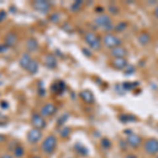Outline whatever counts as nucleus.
I'll use <instances>...</instances> for the list:
<instances>
[{
    "mask_svg": "<svg viewBox=\"0 0 158 158\" xmlns=\"http://www.w3.org/2000/svg\"><path fill=\"white\" fill-rule=\"evenodd\" d=\"M68 114H67V115H65V114H64V115H63L62 117H60V120H58V124H62L63 123V122H64L65 120H67V118H68Z\"/></svg>",
    "mask_w": 158,
    "mask_h": 158,
    "instance_id": "393cba45",
    "label": "nucleus"
},
{
    "mask_svg": "<svg viewBox=\"0 0 158 158\" xmlns=\"http://www.w3.org/2000/svg\"><path fill=\"white\" fill-rule=\"evenodd\" d=\"M32 60L33 59L30 56L29 53H24V54L21 55V57H20V59H19V65L22 69H24V70H27V68H29V65Z\"/></svg>",
    "mask_w": 158,
    "mask_h": 158,
    "instance_id": "4468645a",
    "label": "nucleus"
},
{
    "mask_svg": "<svg viewBox=\"0 0 158 158\" xmlns=\"http://www.w3.org/2000/svg\"><path fill=\"white\" fill-rule=\"evenodd\" d=\"M1 106H2V108L6 109V108H7V106H9V104L6 103V101H1Z\"/></svg>",
    "mask_w": 158,
    "mask_h": 158,
    "instance_id": "c756f323",
    "label": "nucleus"
},
{
    "mask_svg": "<svg viewBox=\"0 0 158 158\" xmlns=\"http://www.w3.org/2000/svg\"><path fill=\"white\" fill-rule=\"evenodd\" d=\"M32 158H40V157L39 156H33Z\"/></svg>",
    "mask_w": 158,
    "mask_h": 158,
    "instance_id": "2f4dec72",
    "label": "nucleus"
},
{
    "mask_svg": "<svg viewBox=\"0 0 158 158\" xmlns=\"http://www.w3.org/2000/svg\"><path fill=\"white\" fill-rule=\"evenodd\" d=\"M138 40H139V42L141 43V44L146 45L150 41V35L148 34V33H141V34L138 36Z\"/></svg>",
    "mask_w": 158,
    "mask_h": 158,
    "instance_id": "aec40b11",
    "label": "nucleus"
},
{
    "mask_svg": "<svg viewBox=\"0 0 158 158\" xmlns=\"http://www.w3.org/2000/svg\"><path fill=\"white\" fill-rule=\"evenodd\" d=\"M127 141H128L129 146L131 148H134V149L138 148L140 144H141V138H140L138 135L133 134V133L128 135V137H127Z\"/></svg>",
    "mask_w": 158,
    "mask_h": 158,
    "instance_id": "9d476101",
    "label": "nucleus"
},
{
    "mask_svg": "<svg viewBox=\"0 0 158 158\" xmlns=\"http://www.w3.org/2000/svg\"><path fill=\"white\" fill-rule=\"evenodd\" d=\"M134 67H127L126 68V70H124V72H126L127 74H131V73H133L134 72Z\"/></svg>",
    "mask_w": 158,
    "mask_h": 158,
    "instance_id": "bb28decb",
    "label": "nucleus"
},
{
    "mask_svg": "<svg viewBox=\"0 0 158 158\" xmlns=\"http://www.w3.org/2000/svg\"><path fill=\"white\" fill-rule=\"evenodd\" d=\"M31 123L34 127V129L40 130V131H41L42 129H44L45 126H47L45 119L43 118L42 115H40V114H38V113H34L32 115V117H31Z\"/></svg>",
    "mask_w": 158,
    "mask_h": 158,
    "instance_id": "20e7f679",
    "label": "nucleus"
},
{
    "mask_svg": "<svg viewBox=\"0 0 158 158\" xmlns=\"http://www.w3.org/2000/svg\"><path fill=\"white\" fill-rule=\"evenodd\" d=\"M103 44L106 45V48H110V49H114V48L120 47L121 44V40L119 37H117L116 35L113 34H106L104 35L102 38Z\"/></svg>",
    "mask_w": 158,
    "mask_h": 158,
    "instance_id": "7ed1b4c3",
    "label": "nucleus"
},
{
    "mask_svg": "<svg viewBox=\"0 0 158 158\" xmlns=\"http://www.w3.org/2000/svg\"><path fill=\"white\" fill-rule=\"evenodd\" d=\"M127 54H128L127 50L122 47L114 48V49H112L111 51V55L113 56L114 58H124Z\"/></svg>",
    "mask_w": 158,
    "mask_h": 158,
    "instance_id": "2eb2a0df",
    "label": "nucleus"
},
{
    "mask_svg": "<svg viewBox=\"0 0 158 158\" xmlns=\"http://www.w3.org/2000/svg\"><path fill=\"white\" fill-rule=\"evenodd\" d=\"M6 18V11H0V22L3 21Z\"/></svg>",
    "mask_w": 158,
    "mask_h": 158,
    "instance_id": "5701e85b",
    "label": "nucleus"
},
{
    "mask_svg": "<svg viewBox=\"0 0 158 158\" xmlns=\"http://www.w3.org/2000/svg\"><path fill=\"white\" fill-rule=\"evenodd\" d=\"M32 6L34 7L35 11L41 13V14H47L51 9V4L45 0H35L32 3Z\"/></svg>",
    "mask_w": 158,
    "mask_h": 158,
    "instance_id": "39448f33",
    "label": "nucleus"
},
{
    "mask_svg": "<svg viewBox=\"0 0 158 158\" xmlns=\"http://www.w3.org/2000/svg\"><path fill=\"white\" fill-rule=\"evenodd\" d=\"M0 158H13V156H12L11 154H9V153H4V154L2 155V156L0 157Z\"/></svg>",
    "mask_w": 158,
    "mask_h": 158,
    "instance_id": "c85d7f7f",
    "label": "nucleus"
},
{
    "mask_svg": "<svg viewBox=\"0 0 158 158\" xmlns=\"http://www.w3.org/2000/svg\"><path fill=\"white\" fill-rule=\"evenodd\" d=\"M42 137V133L40 130L37 129H31L27 134V139L30 143H37Z\"/></svg>",
    "mask_w": 158,
    "mask_h": 158,
    "instance_id": "0eeeda50",
    "label": "nucleus"
},
{
    "mask_svg": "<svg viewBox=\"0 0 158 158\" xmlns=\"http://www.w3.org/2000/svg\"><path fill=\"white\" fill-rule=\"evenodd\" d=\"M13 153H14V156L17 158H20L24 155V148L21 146V144H17L16 147L13 150Z\"/></svg>",
    "mask_w": 158,
    "mask_h": 158,
    "instance_id": "a211bd4d",
    "label": "nucleus"
},
{
    "mask_svg": "<svg viewBox=\"0 0 158 158\" xmlns=\"http://www.w3.org/2000/svg\"><path fill=\"white\" fill-rule=\"evenodd\" d=\"M7 49H9V48H7L6 45L4 44V43H2V44H0V53H4V52H6Z\"/></svg>",
    "mask_w": 158,
    "mask_h": 158,
    "instance_id": "a878e982",
    "label": "nucleus"
},
{
    "mask_svg": "<svg viewBox=\"0 0 158 158\" xmlns=\"http://www.w3.org/2000/svg\"><path fill=\"white\" fill-rule=\"evenodd\" d=\"M57 89H58V90H59V92H60V93H61V92H62V91H63V90H64V89H65V85H64V83H63L62 81H60V82H59V83H58V85H57Z\"/></svg>",
    "mask_w": 158,
    "mask_h": 158,
    "instance_id": "4be33fe9",
    "label": "nucleus"
},
{
    "mask_svg": "<svg viewBox=\"0 0 158 158\" xmlns=\"http://www.w3.org/2000/svg\"><path fill=\"white\" fill-rule=\"evenodd\" d=\"M112 65L117 70H126V68L128 67V61L126 58H114L112 61Z\"/></svg>",
    "mask_w": 158,
    "mask_h": 158,
    "instance_id": "ddd939ff",
    "label": "nucleus"
},
{
    "mask_svg": "<svg viewBox=\"0 0 158 158\" xmlns=\"http://www.w3.org/2000/svg\"><path fill=\"white\" fill-rule=\"evenodd\" d=\"M94 22H95L98 27H102L106 29V27L112 24V19L110 18V16H108V15L102 14V15H99L98 17H96V18L94 19Z\"/></svg>",
    "mask_w": 158,
    "mask_h": 158,
    "instance_id": "6e6552de",
    "label": "nucleus"
},
{
    "mask_svg": "<svg viewBox=\"0 0 158 158\" xmlns=\"http://www.w3.org/2000/svg\"><path fill=\"white\" fill-rule=\"evenodd\" d=\"M126 23H124V22H121V23H119L118 25H117L116 27V30L117 31H122V30H124L126 29Z\"/></svg>",
    "mask_w": 158,
    "mask_h": 158,
    "instance_id": "b1692460",
    "label": "nucleus"
},
{
    "mask_svg": "<svg viewBox=\"0 0 158 158\" xmlns=\"http://www.w3.org/2000/svg\"><path fill=\"white\" fill-rule=\"evenodd\" d=\"M56 147H57V138L54 135L45 137L41 143V149L45 154H52L55 151Z\"/></svg>",
    "mask_w": 158,
    "mask_h": 158,
    "instance_id": "f257e3e1",
    "label": "nucleus"
},
{
    "mask_svg": "<svg viewBox=\"0 0 158 158\" xmlns=\"http://www.w3.org/2000/svg\"><path fill=\"white\" fill-rule=\"evenodd\" d=\"M43 62H44V65L49 69H55L57 67V59L53 54H48L44 56L43 58Z\"/></svg>",
    "mask_w": 158,
    "mask_h": 158,
    "instance_id": "f8f14e48",
    "label": "nucleus"
},
{
    "mask_svg": "<svg viewBox=\"0 0 158 158\" xmlns=\"http://www.w3.org/2000/svg\"><path fill=\"white\" fill-rule=\"evenodd\" d=\"M17 41H18V38H17V35L13 32H10L6 34V36L4 37V44L6 45L7 48H13L16 45Z\"/></svg>",
    "mask_w": 158,
    "mask_h": 158,
    "instance_id": "9b49d317",
    "label": "nucleus"
},
{
    "mask_svg": "<svg viewBox=\"0 0 158 158\" xmlns=\"http://www.w3.org/2000/svg\"><path fill=\"white\" fill-rule=\"evenodd\" d=\"M85 42L89 44V47L93 50H99L101 48V41L99 39V37L95 33L89 32L85 35Z\"/></svg>",
    "mask_w": 158,
    "mask_h": 158,
    "instance_id": "f03ea898",
    "label": "nucleus"
},
{
    "mask_svg": "<svg viewBox=\"0 0 158 158\" xmlns=\"http://www.w3.org/2000/svg\"><path fill=\"white\" fill-rule=\"evenodd\" d=\"M80 97L86 103H93L94 101H95V97H94V94L92 93L91 91H89V90L81 91Z\"/></svg>",
    "mask_w": 158,
    "mask_h": 158,
    "instance_id": "dca6fc26",
    "label": "nucleus"
},
{
    "mask_svg": "<svg viewBox=\"0 0 158 158\" xmlns=\"http://www.w3.org/2000/svg\"><path fill=\"white\" fill-rule=\"evenodd\" d=\"M56 111H57V108H56L53 103H45L44 106L40 109V115L50 117V116L54 115L56 113Z\"/></svg>",
    "mask_w": 158,
    "mask_h": 158,
    "instance_id": "1a4fd4ad",
    "label": "nucleus"
},
{
    "mask_svg": "<svg viewBox=\"0 0 158 158\" xmlns=\"http://www.w3.org/2000/svg\"><path fill=\"white\" fill-rule=\"evenodd\" d=\"M71 133V129L68 128V127H64L62 130L60 131V136L61 137H68Z\"/></svg>",
    "mask_w": 158,
    "mask_h": 158,
    "instance_id": "412c9836",
    "label": "nucleus"
},
{
    "mask_svg": "<svg viewBox=\"0 0 158 158\" xmlns=\"http://www.w3.org/2000/svg\"><path fill=\"white\" fill-rule=\"evenodd\" d=\"M154 15H155V17L158 19V6H156V9L154 10Z\"/></svg>",
    "mask_w": 158,
    "mask_h": 158,
    "instance_id": "7c9ffc66",
    "label": "nucleus"
},
{
    "mask_svg": "<svg viewBox=\"0 0 158 158\" xmlns=\"http://www.w3.org/2000/svg\"><path fill=\"white\" fill-rule=\"evenodd\" d=\"M27 49L29 52H35L38 49V41L35 38H29L27 40Z\"/></svg>",
    "mask_w": 158,
    "mask_h": 158,
    "instance_id": "f3484780",
    "label": "nucleus"
},
{
    "mask_svg": "<svg viewBox=\"0 0 158 158\" xmlns=\"http://www.w3.org/2000/svg\"><path fill=\"white\" fill-rule=\"evenodd\" d=\"M27 72H29L30 74H32V75H34V74H36L38 72V62L36 60L33 59L32 61H31L29 68H27Z\"/></svg>",
    "mask_w": 158,
    "mask_h": 158,
    "instance_id": "6ab92c4d",
    "label": "nucleus"
},
{
    "mask_svg": "<svg viewBox=\"0 0 158 158\" xmlns=\"http://www.w3.org/2000/svg\"><path fill=\"white\" fill-rule=\"evenodd\" d=\"M101 143H102V146L104 148H110V141L108 139H103L102 141H101Z\"/></svg>",
    "mask_w": 158,
    "mask_h": 158,
    "instance_id": "cd10ccee",
    "label": "nucleus"
},
{
    "mask_svg": "<svg viewBox=\"0 0 158 158\" xmlns=\"http://www.w3.org/2000/svg\"><path fill=\"white\" fill-rule=\"evenodd\" d=\"M144 151L150 155H155L158 153V140L155 138L148 139L143 144Z\"/></svg>",
    "mask_w": 158,
    "mask_h": 158,
    "instance_id": "423d86ee",
    "label": "nucleus"
}]
</instances>
